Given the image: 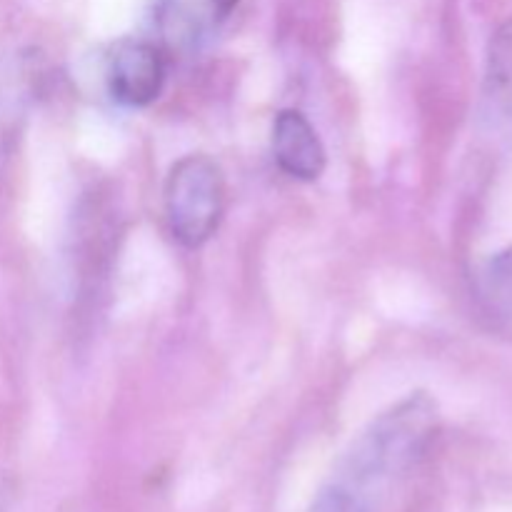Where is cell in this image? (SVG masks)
<instances>
[{"label":"cell","instance_id":"1","mask_svg":"<svg viewBox=\"0 0 512 512\" xmlns=\"http://www.w3.org/2000/svg\"><path fill=\"white\" fill-rule=\"evenodd\" d=\"M438 433V405L413 393L380 415L350 448L313 512H390Z\"/></svg>","mask_w":512,"mask_h":512},{"label":"cell","instance_id":"2","mask_svg":"<svg viewBox=\"0 0 512 512\" xmlns=\"http://www.w3.org/2000/svg\"><path fill=\"white\" fill-rule=\"evenodd\" d=\"M225 213V175L208 155H185L165 183L170 233L188 248H200L218 230Z\"/></svg>","mask_w":512,"mask_h":512},{"label":"cell","instance_id":"3","mask_svg":"<svg viewBox=\"0 0 512 512\" xmlns=\"http://www.w3.org/2000/svg\"><path fill=\"white\" fill-rule=\"evenodd\" d=\"M238 0H158L155 30L160 48L190 55L203 48L233 15Z\"/></svg>","mask_w":512,"mask_h":512},{"label":"cell","instance_id":"4","mask_svg":"<svg viewBox=\"0 0 512 512\" xmlns=\"http://www.w3.org/2000/svg\"><path fill=\"white\" fill-rule=\"evenodd\" d=\"M165 50L148 40H123L108 58V90L128 108H145L165 85Z\"/></svg>","mask_w":512,"mask_h":512},{"label":"cell","instance_id":"5","mask_svg":"<svg viewBox=\"0 0 512 512\" xmlns=\"http://www.w3.org/2000/svg\"><path fill=\"white\" fill-rule=\"evenodd\" d=\"M480 125L490 138L512 143V18L490 38L480 90Z\"/></svg>","mask_w":512,"mask_h":512},{"label":"cell","instance_id":"6","mask_svg":"<svg viewBox=\"0 0 512 512\" xmlns=\"http://www.w3.org/2000/svg\"><path fill=\"white\" fill-rule=\"evenodd\" d=\"M273 153L280 168L298 180H318L325 170V148L300 110H283L273 123Z\"/></svg>","mask_w":512,"mask_h":512},{"label":"cell","instance_id":"7","mask_svg":"<svg viewBox=\"0 0 512 512\" xmlns=\"http://www.w3.org/2000/svg\"><path fill=\"white\" fill-rule=\"evenodd\" d=\"M475 295L490 318L512 320V245L490 255L475 275Z\"/></svg>","mask_w":512,"mask_h":512}]
</instances>
